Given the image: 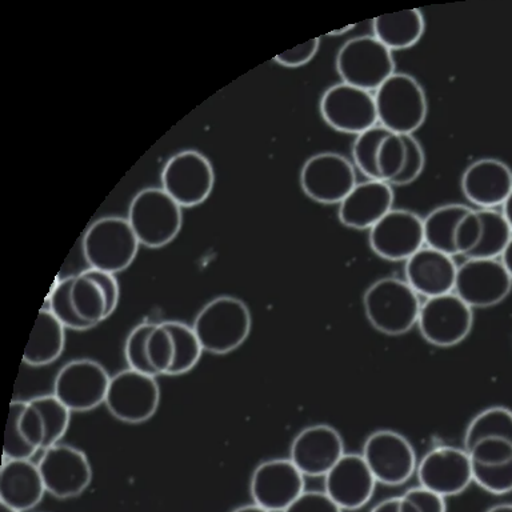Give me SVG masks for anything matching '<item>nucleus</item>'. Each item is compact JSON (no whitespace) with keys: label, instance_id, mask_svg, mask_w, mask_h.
Returning a JSON list of instances; mask_svg holds the SVG:
<instances>
[{"label":"nucleus","instance_id":"20","mask_svg":"<svg viewBox=\"0 0 512 512\" xmlns=\"http://www.w3.org/2000/svg\"><path fill=\"white\" fill-rule=\"evenodd\" d=\"M38 467L46 491L58 499H70L83 494L92 480V468L87 455L68 444H55L44 450Z\"/></svg>","mask_w":512,"mask_h":512},{"label":"nucleus","instance_id":"33","mask_svg":"<svg viewBox=\"0 0 512 512\" xmlns=\"http://www.w3.org/2000/svg\"><path fill=\"white\" fill-rule=\"evenodd\" d=\"M175 340V363L170 375H183L198 364L203 354V347L196 336L194 328L186 323L167 320L164 322Z\"/></svg>","mask_w":512,"mask_h":512},{"label":"nucleus","instance_id":"39","mask_svg":"<svg viewBox=\"0 0 512 512\" xmlns=\"http://www.w3.org/2000/svg\"><path fill=\"white\" fill-rule=\"evenodd\" d=\"M403 136L407 147L406 163H404L402 174L391 183V186L402 187L414 183L422 175L424 166H426V155H424V150L419 140L414 135Z\"/></svg>","mask_w":512,"mask_h":512},{"label":"nucleus","instance_id":"12","mask_svg":"<svg viewBox=\"0 0 512 512\" xmlns=\"http://www.w3.org/2000/svg\"><path fill=\"white\" fill-rule=\"evenodd\" d=\"M111 376L92 359H75L60 368L54 395L71 412H87L106 402Z\"/></svg>","mask_w":512,"mask_h":512},{"label":"nucleus","instance_id":"22","mask_svg":"<svg viewBox=\"0 0 512 512\" xmlns=\"http://www.w3.org/2000/svg\"><path fill=\"white\" fill-rule=\"evenodd\" d=\"M323 479V491L343 511H358L370 503L378 484L362 454L348 452Z\"/></svg>","mask_w":512,"mask_h":512},{"label":"nucleus","instance_id":"5","mask_svg":"<svg viewBox=\"0 0 512 512\" xmlns=\"http://www.w3.org/2000/svg\"><path fill=\"white\" fill-rule=\"evenodd\" d=\"M139 246L127 219L107 216L88 228L83 238V255L90 268L115 275L131 266Z\"/></svg>","mask_w":512,"mask_h":512},{"label":"nucleus","instance_id":"27","mask_svg":"<svg viewBox=\"0 0 512 512\" xmlns=\"http://www.w3.org/2000/svg\"><path fill=\"white\" fill-rule=\"evenodd\" d=\"M46 446V427L38 408L27 400H14L8 412L3 459L31 460Z\"/></svg>","mask_w":512,"mask_h":512},{"label":"nucleus","instance_id":"17","mask_svg":"<svg viewBox=\"0 0 512 512\" xmlns=\"http://www.w3.org/2000/svg\"><path fill=\"white\" fill-rule=\"evenodd\" d=\"M512 291V278L500 259H467L458 267L454 292L471 308H490Z\"/></svg>","mask_w":512,"mask_h":512},{"label":"nucleus","instance_id":"7","mask_svg":"<svg viewBox=\"0 0 512 512\" xmlns=\"http://www.w3.org/2000/svg\"><path fill=\"white\" fill-rule=\"evenodd\" d=\"M423 222L426 246L452 258H467L478 244L482 232L478 211L464 204H444L432 210Z\"/></svg>","mask_w":512,"mask_h":512},{"label":"nucleus","instance_id":"43","mask_svg":"<svg viewBox=\"0 0 512 512\" xmlns=\"http://www.w3.org/2000/svg\"><path fill=\"white\" fill-rule=\"evenodd\" d=\"M370 512H400L399 496L380 500L371 508Z\"/></svg>","mask_w":512,"mask_h":512},{"label":"nucleus","instance_id":"14","mask_svg":"<svg viewBox=\"0 0 512 512\" xmlns=\"http://www.w3.org/2000/svg\"><path fill=\"white\" fill-rule=\"evenodd\" d=\"M162 188L179 204L190 208L206 202L215 184L210 160L195 150L171 156L162 171Z\"/></svg>","mask_w":512,"mask_h":512},{"label":"nucleus","instance_id":"24","mask_svg":"<svg viewBox=\"0 0 512 512\" xmlns=\"http://www.w3.org/2000/svg\"><path fill=\"white\" fill-rule=\"evenodd\" d=\"M458 264L452 256L424 246L404 262V280L420 298L454 292Z\"/></svg>","mask_w":512,"mask_h":512},{"label":"nucleus","instance_id":"36","mask_svg":"<svg viewBox=\"0 0 512 512\" xmlns=\"http://www.w3.org/2000/svg\"><path fill=\"white\" fill-rule=\"evenodd\" d=\"M74 276H68L56 283L48 298V310L63 324L64 328L74 331H87L94 328L91 324L80 319L71 302V287Z\"/></svg>","mask_w":512,"mask_h":512},{"label":"nucleus","instance_id":"4","mask_svg":"<svg viewBox=\"0 0 512 512\" xmlns=\"http://www.w3.org/2000/svg\"><path fill=\"white\" fill-rule=\"evenodd\" d=\"M127 220L142 246L162 248L182 228V207L163 188H146L132 199Z\"/></svg>","mask_w":512,"mask_h":512},{"label":"nucleus","instance_id":"31","mask_svg":"<svg viewBox=\"0 0 512 512\" xmlns=\"http://www.w3.org/2000/svg\"><path fill=\"white\" fill-rule=\"evenodd\" d=\"M482 222L480 239L467 259H500L512 238V230L502 212L476 210Z\"/></svg>","mask_w":512,"mask_h":512},{"label":"nucleus","instance_id":"45","mask_svg":"<svg viewBox=\"0 0 512 512\" xmlns=\"http://www.w3.org/2000/svg\"><path fill=\"white\" fill-rule=\"evenodd\" d=\"M502 214L504 215V218H506L508 224H510L512 230V192L502 206Z\"/></svg>","mask_w":512,"mask_h":512},{"label":"nucleus","instance_id":"1","mask_svg":"<svg viewBox=\"0 0 512 512\" xmlns=\"http://www.w3.org/2000/svg\"><path fill=\"white\" fill-rule=\"evenodd\" d=\"M422 300L404 279L380 278L363 295L364 315L374 330L402 336L418 326Z\"/></svg>","mask_w":512,"mask_h":512},{"label":"nucleus","instance_id":"23","mask_svg":"<svg viewBox=\"0 0 512 512\" xmlns=\"http://www.w3.org/2000/svg\"><path fill=\"white\" fill-rule=\"evenodd\" d=\"M71 302L79 318L95 327L110 318L118 307V280L108 272L88 268L74 276Z\"/></svg>","mask_w":512,"mask_h":512},{"label":"nucleus","instance_id":"25","mask_svg":"<svg viewBox=\"0 0 512 512\" xmlns=\"http://www.w3.org/2000/svg\"><path fill=\"white\" fill-rule=\"evenodd\" d=\"M460 186L468 202L479 210H495L512 192V170L499 159H478L466 168Z\"/></svg>","mask_w":512,"mask_h":512},{"label":"nucleus","instance_id":"9","mask_svg":"<svg viewBox=\"0 0 512 512\" xmlns=\"http://www.w3.org/2000/svg\"><path fill=\"white\" fill-rule=\"evenodd\" d=\"M474 327V308L455 292L424 300L418 319V331L424 342L439 348H451L464 342Z\"/></svg>","mask_w":512,"mask_h":512},{"label":"nucleus","instance_id":"6","mask_svg":"<svg viewBox=\"0 0 512 512\" xmlns=\"http://www.w3.org/2000/svg\"><path fill=\"white\" fill-rule=\"evenodd\" d=\"M336 71L343 83L374 94L395 74V60L374 35L356 36L340 47Z\"/></svg>","mask_w":512,"mask_h":512},{"label":"nucleus","instance_id":"28","mask_svg":"<svg viewBox=\"0 0 512 512\" xmlns=\"http://www.w3.org/2000/svg\"><path fill=\"white\" fill-rule=\"evenodd\" d=\"M46 492L38 464L32 460L3 459L0 503L24 512L38 506Z\"/></svg>","mask_w":512,"mask_h":512},{"label":"nucleus","instance_id":"32","mask_svg":"<svg viewBox=\"0 0 512 512\" xmlns=\"http://www.w3.org/2000/svg\"><path fill=\"white\" fill-rule=\"evenodd\" d=\"M483 439H506L512 442V410L504 406L488 407L468 423L463 447L474 446Z\"/></svg>","mask_w":512,"mask_h":512},{"label":"nucleus","instance_id":"13","mask_svg":"<svg viewBox=\"0 0 512 512\" xmlns=\"http://www.w3.org/2000/svg\"><path fill=\"white\" fill-rule=\"evenodd\" d=\"M319 111L324 122L342 134L358 136L379 124L374 94L343 82L323 92Z\"/></svg>","mask_w":512,"mask_h":512},{"label":"nucleus","instance_id":"35","mask_svg":"<svg viewBox=\"0 0 512 512\" xmlns=\"http://www.w3.org/2000/svg\"><path fill=\"white\" fill-rule=\"evenodd\" d=\"M147 358L158 375H170L175 363V340L164 322L155 324L147 340Z\"/></svg>","mask_w":512,"mask_h":512},{"label":"nucleus","instance_id":"11","mask_svg":"<svg viewBox=\"0 0 512 512\" xmlns=\"http://www.w3.org/2000/svg\"><path fill=\"white\" fill-rule=\"evenodd\" d=\"M104 404L120 422L144 423L158 411L160 387L155 376L127 368L111 376Z\"/></svg>","mask_w":512,"mask_h":512},{"label":"nucleus","instance_id":"3","mask_svg":"<svg viewBox=\"0 0 512 512\" xmlns=\"http://www.w3.org/2000/svg\"><path fill=\"white\" fill-rule=\"evenodd\" d=\"M374 98L380 126L395 134L414 135L426 122V91L414 76L395 72L374 92Z\"/></svg>","mask_w":512,"mask_h":512},{"label":"nucleus","instance_id":"29","mask_svg":"<svg viewBox=\"0 0 512 512\" xmlns=\"http://www.w3.org/2000/svg\"><path fill=\"white\" fill-rule=\"evenodd\" d=\"M64 346L66 328L48 308H42L24 350L23 362L32 367L48 366L60 358Z\"/></svg>","mask_w":512,"mask_h":512},{"label":"nucleus","instance_id":"46","mask_svg":"<svg viewBox=\"0 0 512 512\" xmlns=\"http://www.w3.org/2000/svg\"><path fill=\"white\" fill-rule=\"evenodd\" d=\"M232 512H270V511L264 510V508L258 506V504L252 503V504H246V506H240L238 508H235V510Z\"/></svg>","mask_w":512,"mask_h":512},{"label":"nucleus","instance_id":"2","mask_svg":"<svg viewBox=\"0 0 512 512\" xmlns=\"http://www.w3.org/2000/svg\"><path fill=\"white\" fill-rule=\"evenodd\" d=\"M252 327L251 312L246 303L234 296L212 299L196 315L194 328L203 351L226 355L238 350Z\"/></svg>","mask_w":512,"mask_h":512},{"label":"nucleus","instance_id":"30","mask_svg":"<svg viewBox=\"0 0 512 512\" xmlns=\"http://www.w3.org/2000/svg\"><path fill=\"white\" fill-rule=\"evenodd\" d=\"M374 36L391 52L407 50L422 39L426 22L420 10H404L380 15L372 22Z\"/></svg>","mask_w":512,"mask_h":512},{"label":"nucleus","instance_id":"48","mask_svg":"<svg viewBox=\"0 0 512 512\" xmlns=\"http://www.w3.org/2000/svg\"><path fill=\"white\" fill-rule=\"evenodd\" d=\"M0 512H20V511L15 510V508H12L10 506H7V504L0 503Z\"/></svg>","mask_w":512,"mask_h":512},{"label":"nucleus","instance_id":"10","mask_svg":"<svg viewBox=\"0 0 512 512\" xmlns=\"http://www.w3.org/2000/svg\"><path fill=\"white\" fill-rule=\"evenodd\" d=\"M406 158L404 136L380 124L356 136L352 144L354 166L368 180L391 184L402 174Z\"/></svg>","mask_w":512,"mask_h":512},{"label":"nucleus","instance_id":"38","mask_svg":"<svg viewBox=\"0 0 512 512\" xmlns=\"http://www.w3.org/2000/svg\"><path fill=\"white\" fill-rule=\"evenodd\" d=\"M472 479L482 490L492 495L512 492V460L492 466H472Z\"/></svg>","mask_w":512,"mask_h":512},{"label":"nucleus","instance_id":"44","mask_svg":"<svg viewBox=\"0 0 512 512\" xmlns=\"http://www.w3.org/2000/svg\"><path fill=\"white\" fill-rule=\"evenodd\" d=\"M500 262L503 263L504 268H506L512 278V238L510 243L507 244L506 250H504L502 256H500Z\"/></svg>","mask_w":512,"mask_h":512},{"label":"nucleus","instance_id":"41","mask_svg":"<svg viewBox=\"0 0 512 512\" xmlns=\"http://www.w3.org/2000/svg\"><path fill=\"white\" fill-rule=\"evenodd\" d=\"M319 47L320 39H311L306 43L300 44V46L292 48V50L284 51L283 54L276 55L274 60L283 67H303L315 58V55L318 54Z\"/></svg>","mask_w":512,"mask_h":512},{"label":"nucleus","instance_id":"21","mask_svg":"<svg viewBox=\"0 0 512 512\" xmlns=\"http://www.w3.org/2000/svg\"><path fill=\"white\" fill-rule=\"evenodd\" d=\"M344 455L343 436L330 424L303 428L290 447L291 462L308 478H324Z\"/></svg>","mask_w":512,"mask_h":512},{"label":"nucleus","instance_id":"26","mask_svg":"<svg viewBox=\"0 0 512 512\" xmlns=\"http://www.w3.org/2000/svg\"><path fill=\"white\" fill-rule=\"evenodd\" d=\"M395 194L391 184L366 180L339 204V220L352 230H371L394 208Z\"/></svg>","mask_w":512,"mask_h":512},{"label":"nucleus","instance_id":"16","mask_svg":"<svg viewBox=\"0 0 512 512\" xmlns=\"http://www.w3.org/2000/svg\"><path fill=\"white\" fill-rule=\"evenodd\" d=\"M419 486L452 498L474 483L470 455L464 447L436 446L419 459L416 468Z\"/></svg>","mask_w":512,"mask_h":512},{"label":"nucleus","instance_id":"34","mask_svg":"<svg viewBox=\"0 0 512 512\" xmlns=\"http://www.w3.org/2000/svg\"><path fill=\"white\" fill-rule=\"evenodd\" d=\"M30 402L38 408L46 427L44 450L59 444L70 426L71 411L54 394L36 396Z\"/></svg>","mask_w":512,"mask_h":512},{"label":"nucleus","instance_id":"15","mask_svg":"<svg viewBox=\"0 0 512 512\" xmlns=\"http://www.w3.org/2000/svg\"><path fill=\"white\" fill-rule=\"evenodd\" d=\"M356 182L355 166L336 152L311 156L300 171V187L311 200L320 204H340Z\"/></svg>","mask_w":512,"mask_h":512},{"label":"nucleus","instance_id":"47","mask_svg":"<svg viewBox=\"0 0 512 512\" xmlns=\"http://www.w3.org/2000/svg\"><path fill=\"white\" fill-rule=\"evenodd\" d=\"M486 512H512V503L495 504V506L488 508Z\"/></svg>","mask_w":512,"mask_h":512},{"label":"nucleus","instance_id":"37","mask_svg":"<svg viewBox=\"0 0 512 512\" xmlns=\"http://www.w3.org/2000/svg\"><path fill=\"white\" fill-rule=\"evenodd\" d=\"M154 328V323L139 324L130 332L126 344H124V358H126L128 368L151 376H156V374L148 362L147 340Z\"/></svg>","mask_w":512,"mask_h":512},{"label":"nucleus","instance_id":"42","mask_svg":"<svg viewBox=\"0 0 512 512\" xmlns=\"http://www.w3.org/2000/svg\"><path fill=\"white\" fill-rule=\"evenodd\" d=\"M415 504L419 512H447L446 498L422 486L408 488L403 494Z\"/></svg>","mask_w":512,"mask_h":512},{"label":"nucleus","instance_id":"18","mask_svg":"<svg viewBox=\"0 0 512 512\" xmlns=\"http://www.w3.org/2000/svg\"><path fill=\"white\" fill-rule=\"evenodd\" d=\"M304 478L290 458L264 460L252 472V502L270 512H284L306 491Z\"/></svg>","mask_w":512,"mask_h":512},{"label":"nucleus","instance_id":"8","mask_svg":"<svg viewBox=\"0 0 512 512\" xmlns=\"http://www.w3.org/2000/svg\"><path fill=\"white\" fill-rule=\"evenodd\" d=\"M363 459L376 482L388 487L407 483L416 474L418 455L407 436L390 428L371 432L364 440Z\"/></svg>","mask_w":512,"mask_h":512},{"label":"nucleus","instance_id":"40","mask_svg":"<svg viewBox=\"0 0 512 512\" xmlns=\"http://www.w3.org/2000/svg\"><path fill=\"white\" fill-rule=\"evenodd\" d=\"M284 512H344L324 491H304Z\"/></svg>","mask_w":512,"mask_h":512},{"label":"nucleus","instance_id":"19","mask_svg":"<svg viewBox=\"0 0 512 512\" xmlns=\"http://www.w3.org/2000/svg\"><path fill=\"white\" fill-rule=\"evenodd\" d=\"M371 250L388 262H406L426 246L424 222L418 214L403 208H392L368 235Z\"/></svg>","mask_w":512,"mask_h":512}]
</instances>
